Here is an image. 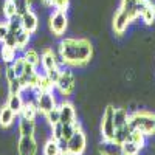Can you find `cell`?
Here are the masks:
<instances>
[{"label": "cell", "instance_id": "30", "mask_svg": "<svg viewBox=\"0 0 155 155\" xmlns=\"http://www.w3.org/2000/svg\"><path fill=\"white\" fill-rule=\"evenodd\" d=\"M44 116H45L47 123H48L51 127L56 126V124H59V123H61V116H59V106H56L53 110H50V112H48V113H45Z\"/></svg>", "mask_w": 155, "mask_h": 155}, {"label": "cell", "instance_id": "9", "mask_svg": "<svg viewBox=\"0 0 155 155\" xmlns=\"http://www.w3.org/2000/svg\"><path fill=\"white\" fill-rule=\"evenodd\" d=\"M34 102H36V107L41 115H45L56 107V98H54L53 92H36Z\"/></svg>", "mask_w": 155, "mask_h": 155}, {"label": "cell", "instance_id": "12", "mask_svg": "<svg viewBox=\"0 0 155 155\" xmlns=\"http://www.w3.org/2000/svg\"><path fill=\"white\" fill-rule=\"evenodd\" d=\"M19 155H37V141L33 137H20L17 141Z\"/></svg>", "mask_w": 155, "mask_h": 155}, {"label": "cell", "instance_id": "8", "mask_svg": "<svg viewBox=\"0 0 155 155\" xmlns=\"http://www.w3.org/2000/svg\"><path fill=\"white\" fill-rule=\"evenodd\" d=\"M74 87H76L74 74L68 68H65V70L61 68V73L58 76V79L54 81V88L58 90L62 96H70L73 93Z\"/></svg>", "mask_w": 155, "mask_h": 155}, {"label": "cell", "instance_id": "7", "mask_svg": "<svg viewBox=\"0 0 155 155\" xmlns=\"http://www.w3.org/2000/svg\"><path fill=\"white\" fill-rule=\"evenodd\" d=\"M85 147H87V137L82 130V127H79V129H76L74 134L67 140L65 150L70 155H82L85 152Z\"/></svg>", "mask_w": 155, "mask_h": 155}, {"label": "cell", "instance_id": "15", "mask_svg": "<svg viewBox=\"0 0 155 155\" xmlns=\"http://www.w3.org/2000/svg\"><path fill=\"white\" fill-rule=\"evenodd\" d=\"M59 116L61 124H73L76 123V110L70 101H62L59 104Z\"/></svg>", "mask_w": 155, "mask_h": 155}, {"label": "cell", "instance_id": "33", "mask_svg": "<svg viewBox=\"0 0 155 155\" xmlns=\"http://www.w3.org/2000/svg\"><path fill=\"white\" fill-rule=\"evenodd\" d=\"M16 5V9H17V14H23L25 11L31 9V0H12Z\"/></svg>", "mask_w": 155, "mask_h": 155}, {"label": "cell", "instance_id": "24", "mask_svg": "<svg viewBox=\"0 0 155 155\" xmlns=\"http://www.w3.org/2000/svg\"><path fill=\"white\" fill-rule=\"evenodd\" d=\"M37 113H39V110L36 107V102L34 101H25V106H23L22 113L19 116H25V118H28V120H34L36 121Z\"/></svg>", "mask_w": 155, "mask_h": 155}, {"label": "cell", "instance_id": "3", "mask_svg": "<svg viewBox=\"0 0 155 155\" xmlns=\"http://www.w3.org/2000/svg\"><path fill=\"white\" fill-rule=\"evenodd\" d=\"M129 124L132 129L143 132L146 137L155 135V113L147 110H137L129 116Z\"/></svg>", "mask_w": 155, "mask_h": 155}, {"label": "cell", "instance_id": "29", "mask_svg": "<svg viewBox=\"0 0 155 155\" xmlns=\"http://www.w3.org/2000/svg\"><path fill=\"white\" fill-rule=\"evenodd\" d=\"M42 5L48 6V8H54V9H62V11H67L68 5H70V0H41Z\"/></svg>", "mask_w": 155, "mask_h": 155}, {"label": "cell", "instance_id": "31", "mask_svg": "<svg viewBox=\"0 0 155 155\" xmlns=\"http://www.w3.org/2000/svg\"><path fill=\"white\" fill-rule=\"evenodd\" d=\"M140 147L138 146H135L132 141H124V143L121 144V152H123V155H140Z\"/></svg>", "mask_w": 155, "mask_h": 155}, {"label": "cell", "instance_id": "4", "mask_svg": "<svg viewBox=\"0 0 155 155\" xmlns=\"http://www.w3.org/2000/svg\"><path fill=\"white\" fill-rule=\"evenodd\" d=\"M41 65L44 68V73L48 78H51L53 81L58 79V76L61 73V67H59V59L53 51V48H48V47L44 48L41 54Z\"/></svg>", "mask_w": 155, "mask_h": 155}, {"label": "cell", "instance_id": "18", "mask_svg": "<svg viewBox=\"0 0 155 155\" xmlns=\"http://www.w3.org/2000/svg\"><path fill=\"white\" fill-rule=\"evenodd\" d=\"M140 19L143 20V23L147 25V27H150V25L155 23V8H153V5L149 2V0H146L143 9H141Z\"/></svg>", "mask_w": 155, "mask_h": 155}, {"label": "cell", "instance_id": "6", "mask_svg": "<svg viewBox=\"0 0 155 155\" xmlns=\"http://www.w3.org/2000/svg\"><path fill=\"white\" fill-rule=\"evenodd\" d=\"M115 130H116V126H115V107L112 104H109L104 109V112H102V120H101V135H102V140L113 141Z\"/></svg>", "mask_w": 155, "mask_h": 155}, {"label": "cell", "instance_id": "17", "mask_svg": "<svg viewBox=\"0 0 155 155\" xmlns=\"http://www.w3.org/2000/svg\"><path fill=\"white\" fill-rule=\"evenodd\" d=\"M36 130L34 120H28L25 116H19V132L20 137H33Z\"/></svg>", "mask_w": 155, "mask_h": 155}, {"label": "cell", "instance_id": "11", "mask_svg": "<svg viewBox=\"0 0 155 155\" xmlns=\"http://www.w3.org/2000/svg\"><path fill=\"white\" fill-rule=\"evenodd\" d=\"M144 3H146V0H121L120 8L126 11L130 16V19L135 22L137 19H140V12L143 9Z\"/></svg>", "mask_w": 155, "mask_h": 155}, {"label": "cell", "instance_id": "26", "mask_svg": "<svg viewBox=\"0 0 155 155\" xmlns=\"http://www.w3.org/2000/svg\"><path fill=\"white\" fill-rule=\"evenodd\" d=\"M129 116H130V113H127L126 109H115V126H116V129L129 124Z\"/></svg>", "mask_w": 155, "mask_h": 155}, {"label": "cell", "instance_id": "22", "mask_svg": "<svg viewBox=\"0 0 155 155\" xmlns=\"http://www.w3.org/2000/svg\"><path fill=\"white\" fill-rule=\"evenodd\" d=\"M62 150H64V147H62V144L59 143V141L50 138L47 143L44 144L42 153H44V155H61Z\"/></svg>", "mask_w": 155, "mask_h": 155}, {"label": "cell", "instance_id": "21", "mask_svg": "<svg viewBox=\"0 0 155 155\" xmlns=\"http://www.w3.org/2000/svg\"><path fill=\"white\" fill-rule=\"evenodd\" d=\"M53 88H54V81L44 73V74L39 76V81H37L34 93L36 92H53Z\"/></svg>", "mask_w": 155, "mask_h": 155}, {"label": "cell", "instance_id": "19", "mask_svg": "<svg viewBox=\"0 0 155 155\" xmlns=\"http://www.w3.org/2000/svg\"><path fill=\"white\" fill-rule=\"evenodd\" d=\"M6 106L19 116L22 113L23 106H25V99L22 98V93H19V95H9L8 101H6Z\"/></svg>", "mask_w": 155, "mask_h": 155}, {"label": "cell", "instance_id": "14", "mask_svg": "<svg viewBox=\"0 0 155 155\" xmlns=\"http://www.w3.org/2000/svg\"><path fill=\"white\" fill-rule=\"evenodd\" d=\"M5 76H6V82H8V92L9 95H19L23 92V85L20 82V78L14 73L11 65L6 67L5 70Z\"/></svg>", "mask_w": 155, "mask_h": 155}, {"label": "cell", "instance_id": "27", "mask_svg": "<svg viewBox=\"0 0 155 155\" xmlns=\"http://www.w3.org/2000/svg\"><path fill=\"white\" fill-rule=\"evenodd\" d=\"M129 141H132L135 146H138L140 149H143L146 146V135L143 132L137 130V129H132L130 135H129Z\"/></svg>", "mask_w": 155, "mask_h": 155}, {"label": "cell", "instance_id": "28", "mask_svg": "<svg viewBox=\"0 0 155 155\" xmlns=\"http://www.w3.org/2000/svg\"><path fill=\"white\" fill-rule=\"evenodd\" d=\"M3 16L6 20H11V19H14L17 17V9H16V5L12 0H5L3 2Z\"/></svg>", "mask_w": 155, "mask_h": 155}, {"label": "cell", "instance_id": "34", "mask_svg": "<svg viewBox=\"0 0 155 155\" xmlns=\"http://www.w3.org/2000/svg\"><path fill=\"white\" fill-rule=\"evenodd\" d=\"M9 33V27H8V20L6 22H0V44H3L6 41V36Z\"/></svg>", "mask_w": 155, "mask_h": 155}, {"label": "cell", "instance_id": "32", "mask_svg": "<svg viewBox=\"0 0 155 155\" xmlns=\"http://www.w3.org/2000/svg\"><path fill=\"white\" fill-rule=\"evenodd\" d=\"M9 65L12 67L14 73H16V74L20 78V76L23 74V71H25V67H27V62H25L23 56H20V58H16V59H14V62L9 64Z\"/></svg>", "mask_w": 155, "mask_h": 155}, {"label": "cell", "instance_id": "13", "mask_svg": "<svg viewBox=\"0 0 155 155\" xmlns=\"http://www.w3.org/2000/svg\"><path fill=\"white\" fill-rule=\"evenodd\" d=\"M19 17H20V23H22L23 30L28 31L30 34H34L39 30V17H37V14L33 9L25 11L23 14H20Z\"/></svg>", "mask_w": 155, "mask_h": 155}, {"label": "cell", "instance_id": "1", "mask_svg": "<svg viewBox=\"0 0 155 155\" xmlns=\"http://www.w3.org/2000/svg\"><path fill=\"white\" fill-rule=\"evenodd\" d=\"M58 54L64 65L84 67L93 56V45L88 39L65 37L58 45Z\"/></svg>", "mask_w": 155, "mask_h": 155}, {"label": "cell", "instance_id": "2", "mask_svg": "<svg viewBox=\"0 0 155 155\" xmlns=\"http://www.w3.org/2000/svg\"><path fill=\"white\" fill-rule=\"evenodd\" d=\"M8 27H9V33L6 36V41L3 44H8L11 47H16L17 50H25L30 44V37L31 34L28 31H25L22 23H20V17H14L8 20Z\"/></svg>", "mask_w": 155, "mask_h": 155}, {"label": "cell", "instance_id": "10", "mask_svg": "<svg viewBox=\"0 0 155 155\" xmlns=\"http://www.w3.org/2000/svg\"><path fill=\"white\" fill-rule=\"evenodd\" d=\"M132 22L134 20L130 19V16H129L126 11H123L121 8H118V9H116V12H115V16H113V23H112L115 34L123 36L127 31V28L130 27Z\"/></svg>", "mask_w": 155, "mask_h": 155}, {"label": "cell", "instance_id": "36", "mask_svg": "<svg viewBox=\"0 0 155 155\" xmlns=\"http://www.w3.org/2000/svg\"><path fill=\"white\" fill-rule=\"evenodd\" d=\"M0 71H2V68H0Z\"/></svg>", "mask_w": 155, "mask_h": 155}, {"label": "cell", "instance_id": "35", "mask_svg": "<svg viewBox=\"0 0 155 155\" xmlns=\"http://www.w3.org/2000/svg\"><path fill=\"white\" fill-rule=\"evenodd\" d=\"M61 155H70V153H68V152H67V150H65V149H64V150H62V152H61Z\"/></svg>", "mask_w": 155, "mask_h": 155}, {"label": "cell", "instance_id": "16", "mask_svg": "<svg viewBox=\"0 0 155 155\" xmlns=\"http://www.w3.org/2000/svg\"><path fill=\"white\" fill-rule=\"evenodd\" d=\"M101 155H123L121 152V144L115 143V141H107V140H102V143L98 147Z\"/></svg>", "mask_w": 155, "mask_h": 155}, {"label": "cell", "instance_id": "25", "mask_svg": "<svg viewBox=\"0 0 155 155\" xmlns=\"http://www.w3.org/2000/svg\"><path fill=\"white\" fill-rule=\"evenodd\" d=\"M23 59H25V62H27V64H30V65H33L36 68L39 67V64H41V54H39L36 50H33V48L25 50Z\"/></svg>", "mask_w": 155, "mask_h": 155}, {"label": "cell", "instance_id": "5", "mask_svg": "<svg viewBox=\"0 0 155 155\" xmlns=\"http://www.w3.org/2000/svg\"><path fill=\"white\" fill-rule=\"evenodd\" d=\"M48 27H50L51 34L56 36V37H61L64 33L67 31V27H68L67 11L54 9V11L50 14V17H48Z\"/></svg>", "mask_w": 155, "mask_h": 155}, {"label": "cell", "instance_id": "23", "mask_svg": "<svg viewBox=\"0 0 155 155\" xmlns=\"http://www.w3.org/2000/svg\"><path fill=\"white\" fill-rule=\"evenodd\" d=\"M16 51H17L16 47H11V45H8V44H2V48H0V56H2L3 62L8 64V65L14 62V59L17 58V56H16Z\"/></svg>", "mask_w": 155, "mask_h": 155}, {"label": "cell", "instance_id": "20", "mask_svg": "<svg viewBox=\"0 0 155 155\" xmlns=\"http://www.w3.org/2000/svg\"><path fill=\"white\" fill-rule=\"evenodd\" d=\"M16 113L12 112L6 104L0 109V126H2L3 129H6V127H9L12 123H14V120H16Z\"/></svg>", "mask_w": 155, "mask_h": 155}]
</instances>
